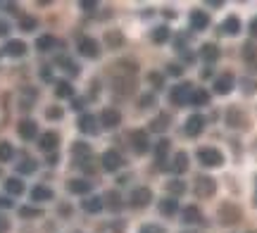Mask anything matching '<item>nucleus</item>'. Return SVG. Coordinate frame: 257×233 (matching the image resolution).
I'll use <instances>...</instances> for the list:
<instances>
[{
  "instance_id": "nucleus-2",
  "label": "nucleus",
  "mask_w": 257,
  "mask_h": 233,
  "mask_svg": "<svg viewBox=\"0 0 257 233\" xmlns=\"http://www.w3.org/2000/svg\"><path fill=\"white\" fill-rule=\"evenodd\" d=\"M198 159H200L202 167H219L224 162V155L217 148H200L198 150Z\"/></svg>"
},
{
  "instance_id": "nucleus-8",
  "label": "nucleus",
  "mask_w": 257,
  "mask_h": 233,
  "mask_svg": "<svg viewBox=\"0 0 257 233\" xmlns=\"http://www.w3.org/2000/svg\"><path fill=\"white\" fill-rule=\"evenodd\" d=\"M100 162H102V169L105 171H117V169L121 167V155L117 152V150H105L102 152V157H100Z\"/></svg>"
},
{
  "instance_id": "nucleus-34",
  "label": "nucleus",
  "mask_w": 257,
  "mask_h": 233,
  "mask_svg": "<svg viewBox=\"0 0 257 233\" xmlns=\"http://www.w3.org/2000/svg\"><path fill=\"white\" fill-rule=\"evenodd\" d=\"M12 155H15V148H12V143L3 140V143H0V162H10V159H12Z\"/></svg>"
},
{
  "instance_id": "nucleus-35",
  "label": "nucleus",
  "mask_w": 257,
  "mask_h": 233,
  "mask_svg": "<svg viewBox=\"0 0 257 233\" xmlns=\"http://www.w3.org/2000/svg\"><path fill=\"white\" fill-rule=\"evenodd\" d=\"M167 152H169V140L167 138L157 140V148H155V159L157 162H162V157H167Z\"/></svg>"
},
{
  "instance_id": "nucleus-5",
  "label": "nucleus",
  "mask_w": 257,
  "mask_h": 233,
  "mask_svg": "<svg viewBox=\"0 0 257 233\" xmlns=\"http://www.w3.org/2000/svg\"><path fill=\"white\" fill-rule=\"evenodd\" d=\"M79 53L83 57H88V60H95V57L100 55V46H98V41L91 36H81L79 38Z\"/></svg>"
},
{
  "instance_id": "nucleus-52",
  "label": "nucleus",
  "mask_w": 257,
  "mask_h": 233,
  "mask_svg": "<svg viewBox=\"0 0 257 233\" xmlns=\"http://www.w3.org/2000/svg\"><path fill=\"white\" fill-rule=\"evenodd\" d=\"M181 233H198V231H181Z\"/></svg>"
},
{
  "instance_id": "nucleus-7",
  "label": "nucleus",
  "mask_w": 257,
  "mask_h": 233,
  "mask_svg": "<svg viewBox=\"0 0 257 233\" xmlns=\"http://www.w3.org/2000/svg\"><path fill=\"white\" fill-rule=\"evenodd\" d=\"M202 129H205V117H202V114H191V117L186 119V124H184L186 136H191V138L200 136Z\"/></svg>"
},
{
  "instance_id": "nucleus-18",
  "label": "nucleus",
  "mask_w": 257,
  "mask_h": 233,
  "mask_svg": "<svg viewBox=\"0 0 257 233\" xmlns=\"http://www.w3.org/2000/svg\"><path fill=\"white\" fill-rule=\"evenodd\" d=\"M81 207H83V212H88V214H98L102 207H105V200L98 197V195H91V197H86V200H83Z\"/></svg>"
},
{
  "instance_id": "nucleus-21",
  "label": "nucleus",
  "mask_w": 257,
  "mask_h": 233,
  "mask_svg": "<svg viewBox=\"0 0 257 233\" xmlns=\"http://www.w3.org/2000/svg\"><path fill=\"white\" fill-rule=\"evenodd\" d=\"M5 190H8L10 195H22V193H24V181L17 176L8 178V181H5Z\"/></svg>"
},
{
  "instance_id": "nucleus-27",
  "label": "nucleus",
  "mask_w": 257,
  "mask_h": 233,
  "mask_svg": "<svg viewBox=\"0 0 257 233\" xmlns=\"http://www.w3.org/2000/svg\"><path fill=\"white\" fill-rule=\"evenodd\" d=\"M221 29H224V34L236 36V34L240 31V19L238 17H226V19H224V24H221Z\"/></svg>"
},
{
  "instance_id": "nucleus-26",
  "label": "nucleus",
  "mask_w": 257,
  "mask_h": 233,
  "mask_svg": "<svg viewBox=\"0 0 257 233\" xmlns=\"http://www.w3.org/2000/svg\"><path fill=\"white\" fill-rule=\"evenodd\" d=\"M74 157L79 159V162H86V159H91V148H88V143H74Z\"/></svg>"
},
{
  "instance_id": "nucleus-45",
  "label": "nucleus",
  "mask_w": 257,
  "mask_h": 233,
  "mask_svg": "<svg viewBox=\"0 0 257 233\" xmlns=\"http://www.w3.org/2000/svg\"><path fill=\"white\" fill-rule=\"evenodd\" d=\"M153 103H155V98L148 93V95H141V107L146 110V107H153Z\"/></svg>"
},
{
  "instance_id": "nucleus-32",
  "label": "nucleus",
  "mask_w": 257,
  "mask_h": 233,
  "mask_svg": "<svg viewBox=\"0 0 257 233\" xmlns=\"http://www.w3.org/2000/svg\"><path fill=\"white\" fill-rule=\"evenodd\" d=\"M167 126H169V114H157L155 119L150 121V129L157 131V133H160V131H165Z\"/></svg>"
},
{
  "instance_id": "nucleus-39",
  "label": "nucleus",
  "mask_w": 257,
  "mask_h": 233,
  "mask_svg": "<svg viewBox=\"0 0 257 233\" xmlns=\"http://www.w3.org/2000/svg\"><path fill=\"white\" fill-rule=\"evenodd\" d=\"M102 200H107V207H110V209H119V207H121V197H119V193H117V190H110V193H107V197H102Z\"/></svg>"
},
{
  "instance_id": "nucleus-38",
  "label": "nucleus",
  "mask_w": 257,
  "mask_h": 233,
  "mask_svg": "<svg viewBox=\"0 0 257 233\" xmlns=\"http://www.w3.org/2000/svg\"><path fill=\"white\" fill-rule=\"evenodd\" d=\"M167 190H169L172 195H181V193H186V183L184 181H179V178H174V181L167 183Z\"/></svg>"
},
{
  "instance_id": "nucleus-10",
  "label": "nucleus",
  "mask_w": 257,
  "mask_h": 233,
  "mask_svg": "<svg viewBox=\"0 0 257 233\" xmlns=\"http://www.w3.org/2000/svg\"><path fill=\"white\" fill-rule=\"evenodd\" d=\"M17 133H19V138L34 140L38 136V124L34 119H22L19 121V126H17Z\"/></svg>"
},
{
  "instance_id": "nucleus-37",
  "label": "nucleus",
  "mask_w": 257,
  "mask_h": 233,
  "mask_svg": "<svg viewBox=\"0 0 257 233\" xmlns=\"http://www.w3.org/2000/svg\"><path fill=\"white\" fill-rule=\"evenodd\" d=\"M17 171L19 174H34V171H36V162H34V159H22V162H19L17 164Z\"/></svg>"
},
{
  "instance_id": "nucleus-3",
  "label": "nucleus",
  "mask_w": 257,
  "mask_h": 233,
  "mask_svg": "<svg viewBox=\"0 0 257 233\" xmlns=\"http://www.w3.org/2000/svg\"><path fill=\"white\" fill-rule=\"evenodd\" d=\"M191 95H193V86L191 84H179L172 88L169 100L172 105H191Z\"/></svg>"
},
{
  "instance_id": "nucleus-46",
  "label": "nucleus",
  "mask_w": 257,
  "mask_h": 233,
  "mask_svg": "<svg viewBox=\"0 0 257 233\" xmlns=\"http://www.w3.org/2000/svg\"><path fill=\"white\" fill-rule=\"evenodd\" d=\"M81 8L86 10V12H93V10L98 8V3H95V0H81Z\"/></svg>"
},
{
  "instance_id": "nucleus-17",
  "label": "nucleus",
  "mask_w": 257,
  "mask_h": 233,
  "mask_svg": "<svg viewBox=\"0 0 257 233\" xmlns=\"http://www.w3.org/2000/svg\"><path fill=\"white\" fill-rule=\"evenodd\" d=\"M188 22H191V27L195 29V31H202V29L210 27V17H207L202 10H193L191 17H188Z\"/></svg>"
},
{
  "instance_id": "nucleus-31",
  "label": "nucleus",
  "mask_w": 257,
  "mask_h": 233,
  "mask_svg": "<svg viewBox=\"0 0 257 233\" xmlns=\"http://www.w3.org/2000/svg\"><path fill=\"white\" fill-rule=\"evenodd\" d=\"M243 60H245L248 65H257V46L245 43V46H243Z\"/></svg>"
},
{
  "instance_id": "nucleus-20",
  "label": "nucleus",
  "mask_w": 257,
  "mask_h": 233,
  "mask_svg": "<svg viewBox=\"0 0 257 233\" xmlns=\"http://www.w3.org/2000/svg\"><path fill=\"white\" fill-rule=\"evenodd\" d=\"M53 197L55 195H53V190L48 186H36L31 190V200H34V202H48V200H53Z\"/></svg>"
},
{
  "instance_id": "nucleus-40",
  "label": "nucleus",
  "mask_w": 257,
  "mask_h": 233,
  "mask_svg": "<svg viewBox=\"0 0 257 233\" xmlns=\"http://www.w3.org/2000/svg\"><path fill=\"white\" fill-rule=\"evenodd\" d=\"M38 27V22H36V17H22L19 19V29H22V31H34V29Z\"/></svg>"
},
{
  "instance_id": "nucleus-48",
  "label": "nucleus",
  "mask_w": 257,
  "mask_h": 233,
  "mask_svg": "<svg viewBox=\"0 0 257 233\" xmlns=\"http://www.w3.org/2000/svg\"><path fill=\"white\" fill-rule=\"evenodd\" d=\"M48 117H50V119H60V117H62V112L53 107V110H48Z\"/></svg>"
},
{
  "instance_id": "nucleus-28",
  "label": "nucleus",
  "mask_w": 257,
  "mask_h": 233,
  "mask_svg": "<svg viewBox=\"0 0 257 233\" xmlns=\"http://www.w3.org/2000/svg\"><path fill=\"white\" fill-rule=\"evenodd\" d=\"M191 105H195V107L210 105V93H207L205 88H198V91H193V95H191Z\"/></svg>"
},
{
  "instance_id": "nucleus-12",
  "label": "nucleus",
  "mask_w": 257,
  "mask_h": 233,
  "mask_svg": "<svg viewBox=\"0 0 257 233\" xmlns=\"http://www.w3.org/2000/svg\"><path fill=\"white\" fill-rule=\"evenodd\" d=\"M57 143H60V136H57L55 131H46V133L38 138V145H41V150H43V152H55Z\"/></svg>"
},
{
  "instance_id": "nucleus-30",
  "label": "nucleus",
  "mask_w": 257,
  "mask_h": 233,
  "mask_svg": "<svg viewBox=\"0 0 257 233\" xmlns=\"http://www.w3.org/2000/svg\"><path fill=\"white\" fill-rule=\"evenodd\" d=\"M55 95H57V98H72V95H74L72 84H69V81H57Z\"/></svg>"
},
{
  "instance_id": "nucleus-15",
  "label": "nucleus",
  "mask_w": 257,
  "mask_h": 233,
  "mask_svg": "<svg viewBox=\"0 0 257 233\" xmlns=\"http://www.w3.org/2000/svg\"><path fill=\"white\" fill-rule=\"evenodd\" d=\"M79 131L81 133H88V136H95L98 133V119L93 114H81L79 117Z\"/></svg>"
},
{
  "instance_id": "nucleus-6",
  "label": "nucleus",
  "mask_w": 257,
  "mask_h": 233,
  "mask_svg": "<svg viewBox=\"0 0 257 233\" xmlns=\"http://www.w3.org/2000/svg\"><path fill=\"white\" fill-rule=\"evenodd\" d=\"M150 200H153V190L150 188H146V186H141V188H136L131 195H128V202H131V207H148L150 205Z\"/></svg>"
},
{
  "instance_id": "nucleus-23",
  "label": "nucleus",
  "mask_w": 257,
  "mask_h": 233,
  "mask_svg": "<svg viewBox=\"0 0 257 233\" xmlns=\"http://www.w3.org/2000/svg\"><path fill=\"white\" fill-rule=\"evenodd\" d=\"M181 219H184L186 224H195V221H200L202 219V214H200V209H198V207H184V209H181Z\"/></svg>"
},
{
  "instance_id": "nucleus-51",
  "label": "nucleus",
  "mask_w": 257,
  "mask_h": 233,
  "mask_svg": "<svg viewBox=\"0 0 257 233\" xmlns=\"http://www.w3.org/2000/svg\"><path fill=\"white\" fill-rule=\"evenodd\" d=\"M8 31H10V27H8V24H5V22H0V36H5Z\"/></svg>"
},
{
  "instance_id": "nucleus-14",
  "label": "nucleus",
  "mask_w": 257,
  "mask_h": 233,
  "mask_svg": "<svg viewBox=\"0 0 257 233\" xmlns=\"http://www.w3.org/2000/svg\"><path fill=\"white\" fill-rule=\"evenodd\" d=\"M231 91H233V74H221V76H217V81H214V93L229 95Z\"/></svg>"
},
{
  "instance_id": "nucleus-42",
  "label": "nucleus",
  "mask_w": 257,
  "mask_h": 233,
  "mask_svg": "<svg viewBox=\"0 0 257 233\" xmlns=\"http://www.w3.org/2000/svg\"><path fill=\"white\" fill-rule=\"evenodd\" d=\"M105 43H107V48H112V50H114V48L121 46V36L117 34V31H112V34H107V36H105Z\"/></svg>"
},
{
  "instance_id": "nucleus-49",
  "label": "nucleus",
  "mask_w": 257,
  "mask_h": 233,
  "mask_svg": "<svg viewBox=\"0 0 257 233\" xmlns=\"http://www.w3.org/2000/svg\"><path fill=\"white\" fill-rule=\"evenodd\" d=\"M250 36H255L257 38V17L250 22Z\"/></svg>"
},
{
  "instance_id": "nucleus-53",
  "label": "nucleus",
  "mask_w": 257,
  "mask_h": 233,
  "mask_svg": "<svg viewBox=\"0 0 257 233\" xmlns=\"http://www.w3.org/2000/svg\"><path fill=\"white\" fill-rule=\"evenodd\" d=\"M255 207H257V193H255Z\"/></svg>"
},
{
  "instance_id": "nucleus-33",
  "label": "nucleus",
  "mask_w": 257,
  "mask_h": 233,
  "mask_svg": "<svg viewBox=\"0 0 257 233\" xmlns=\"http://www.w3.org/2000/svg\"><path fill=\"white\" fill-rule=\"evenodd\" d=\"M176 209H179V205H176V200L174 197H167V200H162V202H160V212H162V214H174Z\"/></svg>"
},
{
  "instance_id": "nucleus-13",
  "label": "nucleus",
  "mask_w": 257,
  "mask_h": 233,
  "mask_svg": "<svg viewBox=\"0 0 257 233\" xmlns=\"http://www.w3.org/2000/svg\"><path fill=\"white\" fill-rule=\"evenodd\" d=\"M100 121H102V126H105V129H117V126L121 124V114L117 112V110L107 107V110H102Z\"/></svg>"
},
{
  "instance_id": "nucleus-50",
  "label": "nucleus",
  "mask_w": 257,
  "mask_h": 233,
  "mask_svg": "<svg viewBox=\"0 0 257 233\" xmlns=\"http://www.w3.org/2000/svg\"><path fill=\"white\" fill-rule=\"evenodd\" d=\"M0 207H5V209H8V207H12V200H10V197H0Z\"/></svg>"
},
{
  "instance_id": "nucleus-11",
  "label": "nucleus",
  "mask_w": 257,
  "mask_h": 233,
  "mask_svg": "<svg viewBox=\"0 0 257 233\" xmlns=\"http://www.w3.org/2000/svg\"><path fill=\"white\" fill-rule=\"evenodd\" d=\"M131 148L136 150L138 155H143L148 148H150V140H148V133L146 131H131Z\"/></svg>"
},
{
  "instance_id": "nucleus-4",
  "label": "nucleus",
  "mask_w": 257,
  "mask_h": 233,
  "mask_svg": "<svg viewBox=\"0 0 257 233\" xmlns=\"http://www.w3.org/2000/svg\"><path fill=\"white\" fill-rule=\"evenodd\" d=\"M217 190V181L212 176H198L195 178V195L198 197H212Z\"/></svg>"
},
{
  "instance_id": "nucleus-41",
  "label": "nucleus",
  "mask_w": 257,
  "mask_h": 233,
  "mask_svg": "<svg viewBox=\"0 0 257 233\" xmlns=\"http://www.w3.org/2000/svg\"><path fill=\"white\" fill-rule=\"evenodd\" d=\"M167 38H169V29H167V27L153 29V41H155V43H165Z\"/></svg>"
},
{
  "instance_id": "nucleus-25",
  "label": "nucleus",
  "mask_w": 257,
  "mask_h": 233,
  "mask_svg": "<svg viewBox=\"0 0 257 233\" xmlns=\"http://www.w3.org/2000/svg\"><path fill=\"white\" fill-rule=\"evenodd\" d=\"M186 169H188V155H186V152H176L174 164H172V171H174V174H184Z\"/></svg>"
},
{
  "instance_id": "nucleus-22",
  "label": "nucleus",
  "mask_w": 257,
  "mask_h": 233,
  "mask_svg": "<svg viewBox=\"0 0 257 233\" xmlns=\"http://www.w3.org/2000/svg\"><path fill=\"white\" fill-rule=\"evenodd\" d=\"M226 121H229V126H233V129H240V126H245V114L233 107V110H229V114H226Z\"/></svg>"
},
{
  "instance_id": "nucleus-16",
  "label": "nucleus",
  "mask_w": 257,
  "mask_h": 233,
  "mask_svg": "<svg viewBox=\"0 0 257 233\" xmlns=\"http://www.w3.org/2000/svg\"><path fill=\"white\" fill-rule=\"evenodd\" d=\"M67 188H69V193H74V195H88L91 193V181H86V178H72L67 183Z\"/></svg>"
},
{
  "instance_id": "nucleus-19",
  "label": "nucleus",
  "mask_w": 257,
  "mask_h": 233,
  "mask_svg": "<svg viewBox=\"0 0 257 233\" xmlns=\"http://www.w3.org/2000/svg\"><path fill=\"white\" fill-rule=\"evenodd\" d=\"M24 53H27V43H24V41H8V43H5V55L22 57Z\"/></svg>"
},
{
  "instance_id": "nucleus-1",
  "label": "nucleus",
  "mask_w": 257,
  "mask_h": 233,
  "mask_svg": "<svg viewBox=\"0 0 257 233\" xmlns=\"http://www.w3.org/2000/svg\"><path fill=\"white\" fill-rule=\"evenodd\" d=\"M134 91H136V79H134V76L121 74L112 81V93L119 95V98H126V95H131Z\"/></svg>"
},
{
  "instance_id": "nucleus-24",
  "label": "nucleus",
  "mask_w": 257,
  "mask_h": 233,
  "mask_svg": "<svg viewBox=\"0 0 257 233\" xmlns=\"http://www.w3.org/2000/svg\"><path fill=\"white\" fill-rule=\"evenodd\" d=\"M200 57L205 60V62H217V60H219V48L207 43V46L200 48Z\"/></svg>"
},
{
  "instance_id": "nucleus-47",
  "label": "nucleus",
  "mask_w": 257,
  "mask_h": 233,
  "mask_svg": "<svg viewBox=\"0 0 257 233\" xmlns=\"http://www.w3.org/2000/svg\"><path fill=\"white\" fill-rule=\"evenodd\" d=\"M10 231V221L5 216H0V233H8Z\"/></svg>"
},
{
  "instance_id": "nucleus-43",
  "label": "nucleus",
  "mask_w": 257,
  "mask_h": 233,
  "mask_svg": "<svg viewBox=\"0 0 257 233\" xmlns=\"http://www.w3.org/2000/svg\"><path fill=\"white\" fill-rule=\"evenodd\" d=\"M19 214L24 216V219H27V216H41V209H36V207H22Z\"/></svg>"
},
{
  "instance_id": "nucleus-9",
  "label": "nucleus",
  "mask_w": 257,
  "mask_h": 233,
  "mask_svg": "<svg viewBox=\"0 0 257 233\" xmlns=\"http://www.w3.org/2000/svg\"><path fill=\"white\" fill-rule=\"evenodd\" d=\"M240 219V209L236 205H231V202H224L219 207V221L221 224H236Z\"/></svg>"
},
{
  "instance_id": "nucleus-44",
  "label": "nucleus",
  "mask_w": 257,
  "mask_h": 233,
  "mask_svg": "<svg viewBox=\"0 0 257 233\" xmlns=\"http://www.w3.org/2000/svg\"><path fill=\"white\" fill-rule=\"evenodd\" d=\"M141 233H165V231H162V226H157V224H146L141 228Z\"/></svg>"
},
{
  "instance_id": "nucleus-29",
  "label": "nucleus",
  "mask_w": 257,
  "mask_h": 233,
  "mask_svg": "<svg viewBox=\"0 0 257 233\" xmlns=\"http://www.w3.org/2000/svg\"><path fill=\"white\" fill-rule=\"evenodd\" d=\"M55 46H57V41H55V36H50V34L38 36V41H36V48L41 50V53H48V50H53Z\"/></svg>"
},
{
  "instance_id": "nucleus-36",
  "label": "nucleus",
  "mask_w": 257,
  "mask_h": 233,
  "mask_svg": "<svg viewBox=\"0 0 257 233\" xmlns=\"http://www.w3.org/2000/svg\"><path fill=\"white\" fill-rule=\"evenodd\" d=\"M57 62L62 65V69H64V72H67V74H72V76H76V74H79V67H76V62H72L69 57H60Z\"/></svg>"
}]
</instances>
